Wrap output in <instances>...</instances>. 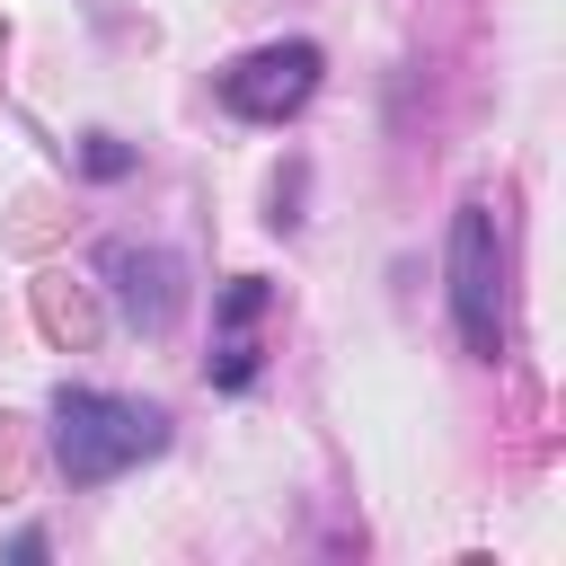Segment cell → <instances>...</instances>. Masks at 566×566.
<instances>
[{
  "label": "cell",
  "instance_id": "6da1fadb",
  "mask_svg": "<svg viewBox=\"0 0 566 566\" xmlns=\"http://www.w3.org/2000/svg\"><path fill=\"white\" fill-rule=\"evenodd\" d=\"M168 451V416L115 389H53V469L71 486H106Z\"/></svg>",
  "mask_w": 566,
  "mask_h": 566
},
{
  "label": "cell",
  "instance_id": "7a4b0ae2",
  "mask_svg": "<svg viewBox=\"0 0 566 566\" xmlns=\"http://www.w3.org/2000/svg\"><path fill=\"white\" fill-rule=\"evenodd\" d=\"M442 274H451L460 345H469L478 363H495V354H504V230H495L486 203H460V212H451V256H442Z\"/></svg>",
  "mask_w": 566,
  "mask_h": 566
},
{
  "label": "cell",
  "instance_id": "3957f363",
  "mask_svg": "<svg viewBox=\"0 0 566 566\" xmlns=\"http://www.w3.org/2000/svg\"><path fill=\"white\" fill-rule=\"evenodd\" d=\"M318 71H327V53L310 35H274V44H256V53H239L221 71V106L239 124H283V115H301L318 97Z\"/></svg>",
  "mask_w": 566,
  "mask_h": 566
},
{
  "label": "cell",
  "instance_id": "277c9868",
  "mask_svg": "<svg viewBox=\"0 0 566 566\" xmlns=\"http://www.w3.org/2000/svg\"><path fill=\"white\" fill-rule=\"evenodd\" d=\"M97 274H106V301L133 336H168L177 301H186V265L168 248H142V239H106L97 248Z\"/></svg>",
  "mask_w": 566,
  "mask_h": 566
},
{
  "label": "cell",
  "instance_id": "5b68a950",
  "mask_svg": "<svg viewBox=\"0 0 566 566\" xmlns=\"http://www.w3.org/2000/svg\"><path fill=\"white\" fill-rule=\"evenodd\" d=\"M265 283L256 274H239L230 292H221V345H212V389H248L256 380V363H265V345H256V318H265Z\"/></svg>",
  "mask_w": 566,
  "mask_h": 566
},
{
  "label": "cell",
  "instance_id": "8992f818",
  "mask_svg": "<svg viewBox=\"0 0 566 566\" xmlns=\"http://www.w3.org/2000/svg\"><path fill=\"white\" fill-rule=\"evenodd\" d=\"M80 159H88V177H124V168H133V150H124V142H106V133H88V150H80Z\"/></svg>",
  "mask_w": 566,
  "mask_h": 566
}]
</instances>
